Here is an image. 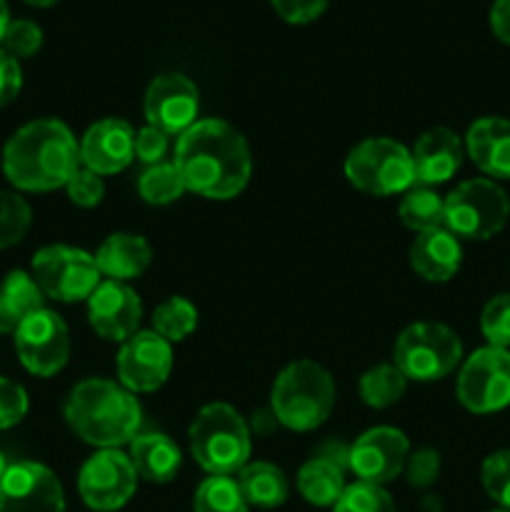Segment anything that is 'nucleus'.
<instances>
[{
	"mask_svg": "<svg viewBox=\"0 0 510 512\" xmlns=\"http://www.w3.org/2000/svg\"><path fill=\"white\" fill-rule=\"evenodd\" d=\"M175 168L185 190L210 200H230L248 185L253 173L243 133L225 120H198L175 148Z\"/></svg>",
	"mask_w": 510,
	"mask_h": 512,
	"instance_id": "f257e3e1",
	"label": "nucleus"
},
{
	"mask_svg": "<svg viewBox=\"0 0 510 512\" xmlns=\"http://www.w3.org/2000/svg\"><path fill=\"white\" fill-rule=\"evenodd\" d=\"M78 168L80 145L63 120H33L23 125L3 148L5 178L28 193L65 188Z\"/></svg>",
	"mask_w": 510,
	"mask_h": 512,
	"instance_id": "f03ea898",
	"label": "nucleus"
},
{
	"mask_svg": "<svg viewBox=\"0 0 510 512\" xmlns=\"http://www.w3.org/2000/svg\"><path fill=\"white\" fill-rule=\"evenodd\" d=\"M140 418L143 413L135 395L123 385H115L113 380H83L65 400V420L70 430L100 450L133 443Z\"/></svg>",
	"mask_w": 510,
	"mask_h": 512,
	"instance_id": "7ed1b4c3",
	"label": "nucleus"
},
{
	"mask_svg": "<svg viewBox=\"0 0 510 512\" xmlns=\"http://www.w3.org/2000/svg\"><path fill=\"white\" fill-rule=\"evenodd\" d=\"M335 405V383L323 365L295 360L275 378L270 410L275 420L290 430H315L330 418Z\"/></svg>",
	"mask_w": 510,
	"mask_h": 512,
	"instance_id": "20e7f679",
	"label": "nucleus"
},
{
	"mask_svg": "<svg viewBox=\"0 0 510 512\" xmlns=\"http://www.w3.org/2000/svg\"><path fill=\"white\" fill-rule=\"evenodd\" d=\"M190 453L210 475H233L248 465L250 430L228 403H210L190 425Z\"/></svg>",
	"mask_w": 510,
	"mask_h": 512,
	"instance_id": "39448f33",
	"label": "nucleus"
},
{
	"mask_svg": "<svg viewBox=\"0 0 510 512\" xmlns=\"http://www.w3.org/2000/svg\"><path fill=\"white\" fill-rule=\"evenodd\" d=\"M345 178L368 195L405 193L415 185L413 155L390 138H368L345 158Z\"/></svg>",
	"mask_w": 510,
	"mask_h": 512,
	"instance_id": "423d86ee",
	"label": "nucleus"
},
{
	"mask_svg": "<svg viewBox=\"0 0 510 512\" xmlns=\"http://www.w3.org/2000/svg\"><path fill=\"white\" fill-rule=\"evenodd\" d=\"M510 215V200L493 180L475 178L460 183L445 198V223L455 238L488 240L503 230Z\"/></svg>",
	"mask_w": 510,
	"mask_h": 512,
	"instance_id": "0eeeda50",
	"label": "nucleus"
},
{
	"mask_svg": "<svg viewBox=\"0 0 510 512\" xmlns=\"http://www.w3.org/2000/svg\"><path fill=\"white\" fill-rule=\"evenodd\" d=\"M395 368L408 380L433 383L455 370L463 358L460 338L443 323H413L395 343Z\"/></svg>",
	"mask_w": 510,
	"mask_h": 512,
	"instance_id": "6e6552de",
	"label": "nucleus"
},
{
	"mask_svg": "<svg viewBox=\"0 0 510 512\" xmlns=\"http://www.w3.org/2000/svg\"><path fill=\"white\" fill-rule=\"evenodd\" d=\"M33 278L45 298L58 303L88 300L100 285V270L95 258L70 245H45L33 258Z\"/></svg>",
	"mask_w": 510,
	"mask_h": 512,
	"instance_id": "1a4fd4ad",
	"label": "nucleus"
},
{
	"mask_svg": "<svg viewBox=\"0 0 510 512\" xmlns=\"http://www.w3.org/2000/svg\"><path fill=\"white\" fill-rule=\"evenodd\" d=\"M458 400L470 413H498L510 405V353L480 348L465 360L458 375Z\"/></svg>",
	"mask_w": 510,
	"mask_h": 512,
	"instance_id": "9d476101",
	"label": "nucleus"
},
{
	"mask_svg": "<svg viewBox=\"0 0 510 512\" xmlns=\"http://www.w3.org/2000/svg\"><path fill=\"white\" fill-rule=\"evenodd\" d=\"M15 350L28 373L38 375V378H50L68 363V325L58 313L40 308L38 313L28 315L15 330Z\"/></svg>",
	"mask_w": 510,
	"mask_h": 512,
	"instance_id": "9b49d317",
	"label": "nucleus"
},
{
	"mask_svg": "<svg viewBox=\"0 0 510 512\" xmlns=\"http://www.w3.org/2000/svg\"><path fill=\"white\" fill-rule=\"evenodd\" d=\"M135 468L125 453L118 448H105L88 458L80 468L78 490L85 505L98 512L120 510L135 493Z\"/></svg>",
	"mask_w": 510,
	"mask_h": 512,
	"instance_id": "f8f14e48",
	"label": "nucleus"
},
{
	"mask_svg": "<svg viewBox=\"0 0 510 512\" xmlns=\"http://www.w3.org/2000/svg\"><path fill=\"white\" fill-rule=\"evenodd\" d=\"M0 512H65L63 485L40 463L8 465L0 480Z\"/></svg>",
	"mask_w": 510,
	"mask_h": 512,
	"instance_id": "ddd939ff",
	"label": "nucleus"
},
{
	"mask_svg": "<svg viewBox=\"0 0 510 512\" xmlns=\"http://www.w3.org/2000/svg\"><path fill=\"white\" fill-rule=\"evenodd\" d=\"M173 368V350L155 330L130 335L118 353L120 385L130 393H153L168 380Z\"/></svg>",
	"mask_w": 510,
	"mask_h": 512,
	"instance_id": "4468645a",
	"label": "nucleus"
},
{
	"mask_svg": "<svg viewBox=\"0 0 510 512\" xmlns=\"http://www.w3.org/2000/svg\"><path fill=\"white\" fill-rule=\"evenodd\" d=\"M143 110L148 125L165 135H183L198 123V88L183 73H163L145 90Z\"/></svg>",
	"mask_w": 510,
	"mask_h": 512,
	"instance_id": "2eb2a0df",
	"label": "nucleus"
},
{
	"mask_svg": "<svg viewBox=\"0 0 510 512\" xmlns=\"http://www.w3.org/2000/svg\"><path fill=\"white\" fill-rule=\"evenodd\" d=\"M410 455V443L400 430L373 428L355 440L348 450V468L360 483L385 485L405 470Z\"/></svg>",
	"mask_w": 510,
	"mask_h": 512,
	"instance_id": "dca6fc26",
	"label": "nucleus"
},
{
	"mask_svg": "<svg viewBox=\"0 0 510 512\" xmlns=\"http://www.w3.org/2000/svg\"><path fill=\"white\" fill-rule=\"evenodd\" d=\"M143 305L138 293L118 280H105L88 298V323L100 338L125 343L138 333Z\"/></svg>",
	"mask_w": 510,
	"mask_h": 512,
	"instance_id": "f3484780",
	"label": "nucleus"
},
{
	"mask_svg": "<svg viewBox=\"0 0 510 512\" xmlns=\"http://www.w3.org/2000/svg\"><path fill=\"white\" fill-rule=\"evenodd\" d=\"M135 158V130L123 118L98 120L80 140V165L98 175H115Z\"/></svg>",
	"mask_w": 510,
	"mask_h": 512,
	"instance_id": "a211bd4d",
	"label": "nucleus"
},
{
	"mask_svg": "<svg viewBox=\"0 0 510 512\" xmlns=\"http://www.w3.org/2000/svg\"><path fill=\"white\" fill-rule=\"evenodd\" d=\"M410 155H413L415 183L435 188L458 173L463 163V143L450 128H430L420 135Z\"/></svg>",
	"mask_w": 510,
	"mask_h": 512,
	"instance_id": "6ab92c4d",
	"label": "nucleus"
},
{
	"mask_svg": "<svg viewBox=\"0 0 510 512\" xmlns=\"http://www.w3.org/2000/svg\"><path fill=\"white\" fill-rule=\"evenodd\" d=\"M463 260L460 240L450 230L438 228L420 233L410 245V265L428 283H445L453 278Z\"/></svg>",
	"mask_w": 510,
	"mask_h": 512,
	"instance_id": "aec40b11",
	"label": "nucleus"
},
{
	"mask_svg": "<svg viewBox=\"0 0 510 512\" xmlns=\"http://www.w3.org/2000/svg\"><path fill=\"white\" fill-rule=\"evenodd\" d=\"M468 155L490 178L510 180V120L480 118L470 125Z\"/></svg>",
	"mask_w": 510,
	"mask_h": 512,
	"instance_id": "412c9836",
	"label": "nucleus"
},
{
	"mask_svg": "<svg viewBox=\"0 0 510 512\" xmlns=\"http://www.w3.org/2000/svg\"><path fill=\"white\" fill-rule=\"evenodd\" d=\"M150 258H153V250L143 235L113 233L103 240V245L95 253V265H98L100 275L125 283V280H133L140 273H145Z\"/></svg>",
	"mask_w": 510,
	"mask_h": 512,
	"instance_id": "4be33fe9",
	"label": "nucleus"
},
{
	"mask_svg": "<svg viewBox=\"0 0 510 512\" xmlns=\"http://www.w3.org/2000/svg\"><path fill=\"white\" fill-rule=\"evenodd\" d=\"M130 463L148 483H170L180 470V450L168 435H135L130 443Z\"/></svg>",
	"mask_w": 510,
	"mask_h": 512,
	"instance_id": "5701e85b",
	"label": "nucleus"
},
{
	"mask_svg": "<svg viewBox=\"0 0 510 512\" xmlns=\"http://www.w3.org/2000/svg\"><path fill=\"white\" fill-rule=\"evenodd\" d=\"M345 468H348V463L335 458V455H315L298 473L300 495L308 503L318 505V508L335 505L340 500V495H343V490L348 488L345 485Z\"/></svg>",
	"mask_w": 510,
	"mask_h": 512,
	"instance_id": "b1692460",
	"label": "nucleus"
},
{
	"mask_svg": "<svg viewBox=\"0 0 510 512\" xmlns=\"http://www.w3.org/2000/svg\"><path fill=\"white\" fill-rule=\"evenodd\" d=\"M43 290L33 275L13 270L0 283V333H15L28 315L43 308Z\"/></svg>",
	"mask_w": 510,
	"mask_h": 512,
	"instance_id": "393cba45",
	"label": "nucleus"
},
{
	"mask_svg": "<svg viewBox=\"0 0 510 512\" xmlns=\"http://www.w3.org/2000/svg\"><path fill=\"white\" fill-rule=\"evenodd\" d=\"M243 498L255 508H278L288 500V478L273 463H248L238 475Z\"/></svg>",
	"mask_w": 510,
	"mask_h": 512,
	"instance_id": "a878e982",
	"label": "nucleus"
},
{
	"mask_svg": "<svg viewBox=\"0 0 510 512\" xmlns=\"http://www.w3.org/2000/svg\"><path fill=\"white\" fill-rule=\"evenodd\" d=\"M398 215L405 228L415 233H428V230L443 228L445 223V200L428 185H418L405 190L403 200L398 205Z\"/></svg>",
	"mask_w": 510,
	"mask_h": 512,
	"instance_id": "bb28decb",
	"label": "nucleus"
},
{
	"mask_svg": "<svg viewBox=\"0 0 510 512\" xmlns=\"http://www.w3.org/2000/svg\"><path fill=\"white\" fill-rule=\"evenodd\" d=\"M405 385L408 378L395 365H375L360 378V398L368 408H390L403 398Z\"/></svg>",
	"mask_w": 510,
	"mask_h": 512,
	"instance_id": "cd10ccee",
	"label": "nucleus"
},
{
	"mask_svg": "<svg viewBox=\"0 0 510 512\" xmlns=\"http://www.w3.org/2000/svg\"><path fill=\"white\" fill-rule=\"evenodd\" d=\"M195 512H248L238 480L230 475H210L200 483L193 500Z\"/></svg>",
	"mask_w": 510,
	"mask_h": 512,
	"instance_id": "c85d7f7f",
	"label": "nucleus"
},
{
	"mask_svg": "<svg viewBox=\"0 0 510 512\" xmlns=\"http://www.w3.org/2000/svg\"><path fill=\"white\" fill-rule=\"evenodd\" d=\"M195 325H198V310L190 300L180 298V295L163 300L153 313V330L168 343L188 338Z\"/></svg>",
	"mask_w": 510,
	"mask_h": 512,
	"instance_id": "c756f323",
	"label": "nucleus"
},
{
	"mask_svg": "<svg viewBox=\"0 0 510 512\" xmlns=\"http://www.w3.org/2000/svg\"><path fill=\"white\" fill-rule=\"evenodd\" d=\"M138 190L145 203L168 205L185 193V183L175 163H155L148 165V170L140 175Z\"/></svg>",
	"mask_w": 510,
	"mask_h": 512,
	"instance_id": "7c9ffc66",
	"label": "nucleus"
},
{
	"mask_svg": "<svg viewBox=\"0 0 510 512\" xmlns=\"http://www.w3.org/2000/svg\"><path fill=\"white\" fill-rule=\"evenodd\" d=\"M30 205L18 193L0 190V250L20 243L30 228Z\"/></svg>",
	"mask_w": 510,
	"mask_h": 512,
	"instance_id": "2f4dec72",
	"label": "nucleus"
},
{
	"mask_svg": "<svg viewBox=\"0 0 510 512\" xmlns=\"http://www.w3.org/2000/svg\"><path fill=\"white\" fill-rule=\"evenodd\" d=\"M335 512H398L393 498L383 490V485L353 483L343 490L335 503Z\"/></svg>",
	"mask_w": 510,
	"mask_h": 512,
	"instance_id": "473e14b6",
	"label": "nucleus"
},
{
	"mask_svg": "<svg viewBox=\"0 0 510 512\" xmlns=\"http://www.w3.org/2000/svg\"><path fill=\"white\" fill-rule=\"evenodd\" d=\"M480 330L493 348H510V295H495L480 315Z\"/></svg>",
	"mask_w": 510,
	"mask_h": 512,
	"instance_id": "72a5a7b5",
	"label": "nucleus"
},
{
	"mask_svg": "<svg viewBox=\"0 0 510 512\" xmlns=\"http://www.w3.org/2000/svg\"><path fill=\"white\" fill-rule=\"evenodd\" d=\"M43 45V30L33 23V20H10L8 28H5L3 40H0V48L8 55L18 58H30L35 55Z\"/></svg>",
	"mask_w": 510,
	"mask_h": 512,
	"instance_id": "f704fd0d",
	"label": "nucleus"
},
{
	"mask_svg": "<svg viewBox=\"0 0 510 512\" xmlns=\"http://www.w3.org/2000/svg\"><path fill=\"white\" fill-rule=\"evenodd\" d=\"M483 488L500 508L510 510V450H500L485 460Z\"/></svg>",
	"mask_w": 510,
	"mask_h": 512,
	"instance_id": "c9c22d12",
	"label": "nucleus"
},
{
	"mask_svg": "<svg viewBox=\"0 0 510 512\" xmlns=\"http://www.w3.org/2000/svg\"><path fill=\"white\" fill-rule=\"evenodd\" d=\"M65 188H68V198L75 205H80V208H95L105 195L103 178L98 173H93V170L85 168V165H80L75 170V175L68 180Z\"/></svg>",
	"mask_w": 510,
	"mask_h": 512,
	"instance_id": "e433bc0d",
	"label": "nucleus"
},
{
	"mask_svg": "<svg viewBox=\"0 0 510 512\" xmlns=\"http://www.w3.org/2000/svg\"><path fill=\"white\" fill-rule=\"evenodd\" d=\"M28 413V393L23 385L8 378H0V430L18 425Z\"/></svg>",
	"mask_w": 510,
	"mask_h": 512,
	"instance_id": "4c0bfd02",
	"label": "nucleus"
},
{
	"mask_svg": "<svg viewBox=\"0 0 510 512\" xmlns=\"http://www.w3.org/2000/svg\"><path fill=\"white\" fill-rule=\"evenodd\" d=\"M405 473H408V483L413 488H428L440 473V455L430 448L415 450L413 455H408Z\"/></svg>",
	"mask_w": 510,
	"mask_h": 512,
	"instance_id": "58836bf2",
	"label": "nucleus"
},
{
	"mask_svg": "<svg viewBox=\"0 0 510 512\" xmlns=\"http://www.w3.org/2000/svg\"><path fill=\"white\" fill-rule=\"evenodd\" d=\"M165 153H168V135L163 130L145 125V128L135 133V158L148 165H155L163 163Z\"/></svg>",
	"mask_w": 510,
	"mask_h": 512,
	"instance_id": "ea45409f",
	"label": "nucleus"
},
{
	"mask_svg": "<svg viewBox=\"0 0 510 512\" xmlns=\"http://www.w3.org/2000/svg\"><path fill=\"white\" fill-rule=\"evenodd\" d=\"M273 8L278 10V15L288 23H310V20L320 18V13L325 10L328 0H270Z\"/></svg>",
	"mask_w": 510,
	"mask_h": 512,
	"instance_id": "a19ab883",
	"label": "nucleus"
},
{
	"mask_svg": "<svg viewBox=\"0 0 510 512\" xmlns=\"http://www.w3.org/2000/svg\"><path fill=\"white\" fill-rule=\"evenodd\" d=\"M23 88V70L13 55L0 48V108L13 103Z\"/></svg>",
	"mask_w": 510,
	"mask_h": 512,
	"instance_id": "79ce46f5",
	"label": "nucleus"
},
{
	"mask_svg": "<svg viewBox=\"0 0 510 512\" xmlns=\"http://www.w3.org/2000/svg\"><path fill=\"white\" fill-rule=\"evenodd\" d=\"M490 28L503 43L510 45V0H495L490 8Z\"/></svg>",
	"mask_w": 510,
	"mask_h": 512,
	"instance_id": "37998d69",
	"label": "nucleus"
},
{
	"mask_svg": "<svg viewBox=\"0 0 510 512\" xmlns=\"http://www.w3.org/2000/svg\"><path fill=\"white\" fill-rule=\"evenodd\" d=\"M8 23H10L8 3H5V0H0V40H3V33H5V28H8Z\"/></svg>",
	"mask_w": 510,
	"mask_h": 512,
	"instance_id": "c03bdc74",
	"label": "nucleus"
},
{
	"mask_svg": "<svg viewBox=\"0 0 510 512\" xmlns=\"http://www.w3.org/2000/svg\"><path fill=\"white\" fill-rule=\"evenodd\" d=\"M25 3H30V5H40V8H45V5L58 3V0H25Z\"/></svg>",
	"mask_w": 510,
	"mask_h": 512,
	"instance_id": "a18cd8bd",
	"label": "nucleus"
},
{
	"mask_svg": "<svg viewBox=\"0 0 510 512\" xmlns=\"http://www.w3.org/2000/svg\"><path fill=\"white\" fill-rule=\"evenodd\" d=\"M5 470H8V465H5V458H3V453H0V480H3Z\"/></svg>",
	"mask_w": 510,
	"mask_h": 512,
	"instance_id": "49530a36",
	"label": "nucleus"
},
{
	"mask_svg": "<svg viewBox=\"0 0 510 512\" xmlns=\"http://www.w3.org/2000/svg\"><path fill=\"white\" fill-rule=\"evenodd\" d=\"M493 512H510V510H505V508H500V510H493Z\"/></svg>",
	"mask_w": 510,
	"mask_h": 512,
	"instance_id": "de8ad7c7",
	"label": "nucleus"
}]
</instances>
